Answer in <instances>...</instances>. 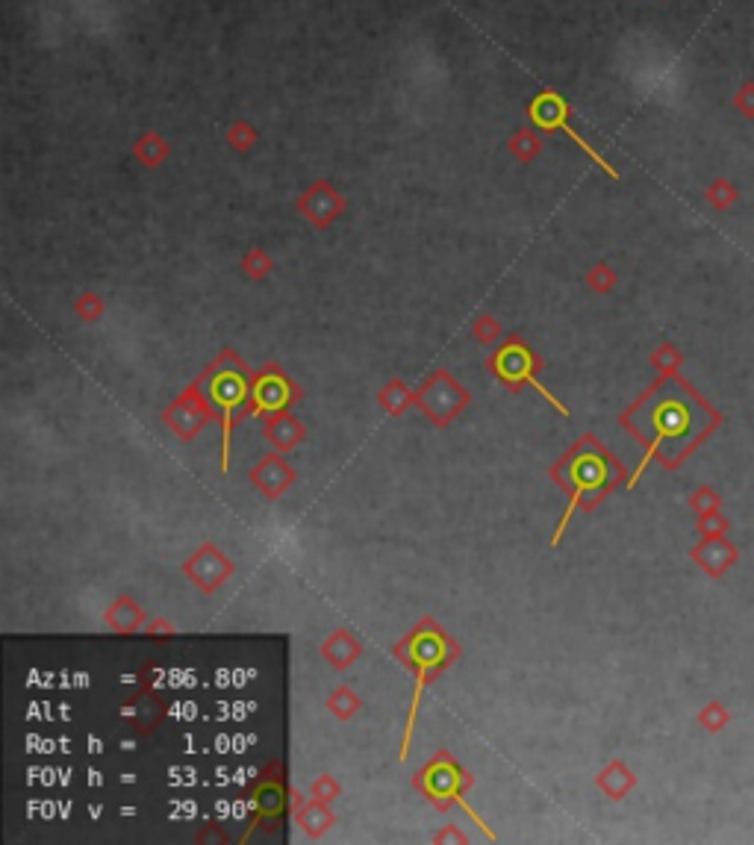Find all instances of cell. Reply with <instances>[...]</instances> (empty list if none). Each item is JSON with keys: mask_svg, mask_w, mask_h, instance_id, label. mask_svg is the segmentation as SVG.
I'll return each mask as SVG.
<instances>
[{"mask_svg": "<svg viewBox=\"0 0 754 845\" xmlns=\"http://www.w3.org/2000/svg\"><path fill=\"white\" fill-rule=\"evenodd\" d=\"M322 657L327 660L330 669L342 672V669L354 666V663L363 657V645H360L357 636L348 634V631H333V634L324 639Z\"/></svg>", "mask_w": 754, "mask_h": 845, "instance_id": "12", "label": "cell"}, {"mask_svg": "<svg viewBox=\"0 0 754 845\" xmlns=\"http://www.w3.org/2000/svg\"><path fill=\"white\" fill-rule=\"evenodd\" d=\"M551 477L563 489H569V495H572L563 519H560V528L554 530V545H557L563 530L569 525V519H572V513L578 507H593L595 501L616 483V463L598 445L584 442V445H575V451L569 457H563L560 466L551 469Z\"/></svg>", "mask_w": 754, "mask_h": 845, "instance_id": "2", "label": "cell"}, {"mask_svg": "<svg viewBox=\"0 0 754 845\" xmlns=\"http://www.w3.org/2000/svg\"><path fill=\"white\" fill-rule=\"evenodd\" d=\"M475 336H478L481 342H492V339L498 336V324H495V321H481V324H475Z\"/></svg>", "mask_w": 754, "mask_h": 845, "instance_id": "21", "label": "cell"}, {"mask_svg": "<svg viewBox=\"0 0 754 845\" xmlns=\"http://www.w3.org/2000/svg\"><path fill=\"white\" fill-rule=\"evenodd\" d=\"M230 572H233V563L221 554V548L213 542L201 545L183 566V575L201 592H216L218 586L230 578Z\"/></svg>", "mask_w": 754, "mask_h": 845, "instance_id": "9", "label": "cell"}, {"mask_svg": "<svg viewBox=\"0 0 754 845\" xmlns=\"http://www.w3.org/2000/svg\"><path fill=\"white\" fill-rule=\"evenodd\" d=\"M251 483H254V489H260L266 498H280V495L295 483V469H292L280 454H269V457H263V460L251 469Z\"/></svg>", "mask_w": 754, "mask_h": 845, "instance_id": "11", "label": "cell"}, {"mask_svg": "<svg viewBox=\"0 0 754 845\" xmlns=\"http://www.w3.org/2000/svg\"><path fill=\"white\" fill-rule=\"evenodd\" d=\"M416 787L428 795L431 801H436L439 807H448L451 801H457V804L475 819V825L484 831L486 837H492L489 828L484 825V819L472 810V804L463 801V798H466V790L472 787V778H469V775L460 769V763H454L448 754H436V757H433L431 763L416 775Z\"/></svg>", "mask_w": 754, "mask_h": 845, "instance_id": "4", "label": "cell"}, {"mask_svg": "<svg viewBox=\"0 0 754 845\" xmlns=\"http://www.w3.org/2000/svg\"><path fill=\"white\" fill-rule=\"evenodd\" d=\"M148 631H151V634H162V631H165V634H174V625H168V622H162L160 619V622H154Z\"/></svg>", "mask_w": 754, "mask_h": 845, "instance_id": "22", "label": "cell"}, {"mask_svg": "<svg viewBox=\"0 0 754 845\" xmlns=\"http://www.w3.org/2000/svg\"><path fill=\"white\" fill-rule=\"evenodd\" d=\"M142 622H145V610H142L130 595H121V598H115V601L109 604L107 625L112 631H118V634H133V631L142 628Z\"/></svg>", "mask_w": 754, "mask_h": 845, "instance_id": "15", "label": "cell"}, {"mask_svg": "<svg viewBox=\"0 0 754 845\" xmlns=\"http://www.w3.org/2000/svg\"><path fill=\"white\" fill-rule=\"evenodd\" d=\"M466 404H469V392L448 371H436L431 380L419 389V395H416V407L436 427H448L466 410Z\"/></svg>", "mask_w": 754, "mask_h": 845, "instance_id": "6", "label": "cell"}, {"mask_svg": "<svg viewBox=\"0 0 754 845\" xmlns=\"http://www.w3.org/2000/svg\"><path fill=\"white\" fill-rule=\"evenodd\" d=\"M377 404L389 413V416H401L416 404V395L407 389V383L401 380H389L380 392H377Z\"/></svg>", "mask_w": 754, "mask_h": 845, "instance_id": "17", "label": "cell"}, {"mask_svg": "<svg viewBox=\"0 0 754 845\" xmlns=\"http://www.w3.org/2000/svg\"><path fill=\"white\" fill-rule=\"evenodd\" d=\"M651 424H654V436H651L646 460L640 463V472H637V477L643 475V469L648 466L651 454L660 448V442H663V439H681V436H687V433H690V410H687L681 401H663V404H657V410L651 413ZM637 477L631 480V486L637 483Z\"/></svg>", "mask_w": 754, "mask_h": 845, "instance_id": "10", "label": "cell"}, {"mask_svg": "<svg viewBox=\"0 0 754 845\" xmlns=\"http://www.w3.org/2000/svg\"><path fill=\"white\" fill-rule=\"evenodd\" d=\"M286 798H289L286 787H280L277 781H266L254 793V810H257L260 819H280L286 813V804H289Z\"/></svg>", "mask_w": 754, "mask_h": 845, "instance_id": "16", "label": "cell"}, {"mask_svg": "<svg viewBox=\"0 0 754 845\" xmlns=\"http://www.w3.org/2000/svg\"><path fill=\"white\" fill-rule=\"evenodd\" d=\"M295 822H298V828H301L310 840H319L324 831L333 828L336 816L330 813V807H327L324 801L313 798V801H307V804H301V807L295 810Z\"/></svg>", "mask_w": 754, "mask_h": 845, "instance_id": "14", "label": "cell"}, {"mask_svg": "<svg viewBox=\"0 0 754 845\" xmlns=\"http://www.w3.org/2000/svg\"><path fill=\"white\" fill-rule=\"evenodd\" d=\"M301 398V389L292 383L277 366H269L260 377H254V392H251V416L271 419L277 413H286L295 401Z\"/></svg>", "mask_w": 754, "mask_h": 845, "instance_id": "7", "label": "cell"}, {"mask_svg": "<svg viewBox=\"0 0 754 845\" xmlns=\"http://www.w3.org/2000/svg\"><path fill=\"white\" fill-rule=\"evenodd\" d=\"M165 424L180 436V439H195L207 424H210V419H216V413H213V407H210V401H207V395H204V389L198 386V383H192L177 401H171V407L165 410Z\"/></svg>", "mask_w": 754, "mask_h": 845, "instance_id": "8", "label": "cell"}, {"mask_svg": "<svg viewBox=\"0 0 754 845\" xmlns=\"http://www.w3.org/2000/svg\"><path fill=\"white\" fill-rule=\"evenodd\" d=\"M310 793H313V798H319V801H324V804H330V801H336V798H339L342 787H339V781H336V778L322 775V778H316V784L310 787Z\"/></svg>", "mask_w": 754, "mask_h": 845, "instance_id": "20", "label": "cell"}, {"mask_svg": "<svg viewBox=\"0 0 754 845\" xmlns=\"http://www.w3.org/2000/svg\"><path fill=\"white\" fill-rule=\"evenodd\" d=\"M198 386L204 389L213 413L221 419V472H227L230 433H233V424L239 422L245 413H251L254 377L233 354H224L216 363V369L198 380Z\"/></svg>", "mask_w": 754, "mask_h": 845, "instance_id": "3", "label": "cell"}, {"mask_svg": "<svg viewBox=\"0 0 754 845\" xmlns=\"http://www.w3.org/2000/svg\"><path fill=\"white\" fill-rule=\"evenodd\" d=\"M327 707H330V713L336 716V719H342V722H348V719H354L357 713H360V707H363V701H360V695L354 692L351 687H339L330 692V698H327Z\"/></svg>", "mask_w": 754, "mask_h": 845, "instance_id": "19", "label": "cell"}, {"mask_svg": "<svg viewBox=\"0 0 754 845\" xmlns=\"http://www.w3.org/2000/svg\"><path fill=\"white\" fill-rule=\"evenodd\" d=\"M457 654L460 651H457L454 639L445 631H439L431 619L422 622L404 642L395 645V657H401V663L416 672V692H413L410 716H407V725H404V742H401V754H398L401 763L410 754V742H413V728H416V713H419V704H422V692L431 684V678H436Z\"/></svg>", "mask_w": 754, "mask_h": 845, "instance_id": "1", "label": "cell"}, {"mask_svg": "<svg viewBox=\"0 0 754 845\" xmlns=\"http://www.w3.org/2000/svg\"><path fill=\"white\" fill-rule=\"evenodd\" d=\"M598 787L610 798H622L634 787V775L622 766V763H610L601 775H598Z\"/></svg>", "mask_w": 754, "mask_h": 845, "instance_id": "18", "label": "cell"}, {"mask_svg": "<svg viewBox=\"0 0 754 845\" xmlns=\"http://www.w3.org/2000/svg\"><path fill=\"white\" fill-rule=\"evenodd\" d=\"M489 369L498 374V380L501 383H507L510 389H522V386H534L539 395L554 407V410H560L563 416H569V410L542 386V380L537 377V360H534V354L522 345V342H507L498 354H495V360L489 363Z\"/></svg>", "mask_w": 754, "mask_h": 845, "instance_id": "5", "label": "cell"}, {"mask_svg": "<svg viewBox=\"0 0 754 845\" xmlns=\"http://www.w3.org/2000/svg\"><path fill=\"white\" fill-rule=\"evenodd\" d=\"M442 840H457V843H463L466 837L457 834V831H442V834H436V843H442Z\"/></svg>", "mask_w": 754, "mask_h": 845, "instance_id": "23", "label": "cell"}, {"mask_svg": "<svg viewBox=\"0 0 754 845\" xmlns=\"http://www.w3.org/2000/svg\"><path fill=\"white\" fill-rule=\"evenodd\" d=\"M304 436H307L304 424H301V419H295L289 410L271 416L269 422H266V439H269L271 448H274L277 454H286V451L298 448V445L304 442Z\"/></svg>", "mask_w": 754, "mask_h": 845, "instance_id": "13", "label": "cell"}]
</instances>
